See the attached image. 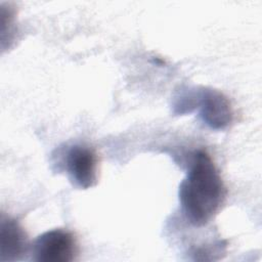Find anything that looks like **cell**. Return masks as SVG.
Wrapping results in <instances>:
<instances>
[{
    "instance_id": "1",
    "label": "cell",
    "mask_w": 262,
    "mask_h": 262,
    "mask_svg": "<svg viewBox=\"0 0 262 262\" xmlns=\"http://www.w3.org/2000/svg\"><path fill=\"white\" fill-rule=\"evenodd\" d=\"M227 194L220 172L204 149L194 151L190 169L179 186V201L186 219L194 226L209 223Z\"/></svg>"
},
{
    "instance_id": "2",
    "label": "cell",
    "mask_w": 262,
    "mask_h": 262,
    "mask_svg": "<svg viewBox=\"0 0 262 262\" xmlns=\"http://www.w3.org/2000/svg\"><path fill=\"white\" fill-rule=\"evenodd\" d=\"M78 253L74 234L63 228L48 230L33 245L34 259L39 262H72Z\"/></svg>"
},
{
    "instance_id": "3",
    "label": "cell",
    "mask_w": 262,
    "mask_h": 262,
    "mask_svg": "<svg viewBox=\"0 0 262 262\" xmlns=\"http://www.w3.org/2000/svg\"><path fill=\"white\" fill-rule=\"evenodd\" d=\"M97 163L95 151L87 145L72 146L66 157V167L71 180L83 189L96 184Z\"/></svg>"
},
{
    "instance_id": "4",
    "label": "cell",
    "mask_w": 262,
    "mask_h": 262,
    "mask_svg": "<svg viewBox=\"0 0 262 262\" xmlns=\"http://www.w3.org/2000/svg\"><path fill=\"white\" fill-rule=\"evenodd\" d=\"M201 117L213 129H224L232 121V108L227 97L215 89H205L201 94Z\"/></svg>"
},
{
    "instance_id": "5",
    "label": "cell",
    "mask_w": 262,
    "mask_h": 262,
    "mask_svg": "<svg viewBox=\"0 0 262 262\" xmlns=\"http://www.w3.org/2000/svg\"><path fill=\"white\" fill-rule=\"evenodd\" d=\"M28 250V236L20 224L10 217H1L0 261L20 259Z\"/></svg>"
}]
</instances>
